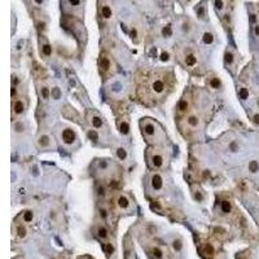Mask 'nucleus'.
<instances>
[{"label":"nucleus","mask_w":259,"mask_h":259,"mask_svg":"<svg viewBox=\"0 0 259 259\" xmlns=\"http://www.w3.org/2000/svg\"><path fill=\"white\" fill-rule=\"evenodd\" d=\"M166 80L163 79L162 77H157V78H154L153 80L150 82V86H149V88H150V91H152V93L153 95H162L163 92L166 91Z\"/></svg>","instance_id":"obj_1"},{"label":"nucleus","mask_w":259,"mask_h":259,"mask_svg":"<svg viewBox=\"0 0 259 259\" xmlns=\"http://www.w3.org/2000/svg\"><path fill=\"white\" fill-rule=\"evenodd\" d=\"M99 67H100V71L101 73H106L109 71V69L111 67V64H110V60L106 55H101L100 59H99Z\"/></svg>","instance_id":"obj_2"},{"label":"nucleus","mask_w":259,"mask_h":259,"mask_svg":"<svg viewBox=\"0 0 259 259\" xmlns=\"http://www.w3.org/2000/svg\"><path fill=\"white\" fill-rule=\"evenodd\" d=\"M152 187H153L154 189H157V191H160V189L163 187V179L160 174H154L153 176H152Z\"/></svg>","instance_id":"obj_3"},{"label":"nucleus","mask_w":259,"mask_h":259,"mask_svg":"<svg viewBox=\"0 0 259 259\" xmlns=\"http://www.w3.org/2000/svg\"><path fill=\"white\" fill-rule=\"evenodd\" d=\"M62 139H64V141H65L66 144H73V141L75 140V134H74V131L70 130V128L64 130V132H62Z\"/></svg>","instance_id":"obj_4"},{"label":"nucleus","mask_w":259,"mask_h":259,"mask_svg":"<svg viewBox=\"0 0 259 259\" xmlns=\"http://www.w3.org/2000/svg\"><path fill=\"white\" fill-rule=\"evenodd\" d=\"M118 206L121 207V209H127V207L130 206L128 198L126 197V196H119L118 197Z\"/></svg>","instance_id":"obj_5"},{"label":"nucleus","mask_w":259,"mask_h":259,"mask_svg":"<svg viewBox=\"0 0 259 259\" xmlns=\"http://www.w3.org/2000/svg\"><path fill=\"white\" fill-rule=\"evenodd\" d=\"M152 163H153L154 167H161L163 165V157L160 154H154L152 157Z\"/></svg>","instance_id":"obj_6"},{"label":"nucleus","mask_w":259,"mask_h":259,"mask_svg":"<svg viewBox=\"0 0 259 259\" xmlns=\"http://www.w3.org/2000/svg\"><path fill=\"white\" fill-rule=\"evenodd\" d=\"M23 103L21 100H18V101H16L14 103V105H13V110H14V113L16 114H22L23 113Z\"/></svg>","instance_id":"obj_7"},{"label":"nucleus","mask_w":259,"mask_h":259,"mask_svg":"<svg viewBox=\"0 0 259 259\" xmlns=\"http://www.w3.org/2000/svg\"><path fill=\"white\" fill-rule=\"evenodd\" d=\"M101 14H103V17L105 18V20H108V18L111 17V9L108 7V5H103V7H101Z\"/></svg>","instance_id":"obj_8"},{"label":"nucleus","mask_w":259,"mask_h":259,"mask_svg":"<svg viewBox=\"0 0 259 259\" xmlns=\"http://www.w3.org/2000/svg\"><path fill=\"white\" fill-rule=\"evenodd\" d=\"M144 132L147 135H154V132H156V127H154V124L153 123H147L144 126Z\"/></svg>","instance_id":"obj_9"},{"label":"nucleus","mask_w":259,"mask_h":259,"mask_svg":"<svg viewBox=\"0 0 259 259\" xmlns=\"http://www.w3.org/2000/svg\"><path fill=\"white\" fill-rule=\"evenodd\" d=\"M91 123H92V126L93 127H101L103 126V119H101L100 117H97V115H95V117H92L91 118Z\"/></svg>","instance_id":"obj_10"},{"label":"nucleus","mask_w":259,"mask_h":259,"mask_svg":"<svg viewBox=\"0 0 259 259\" xmlns=\"http://www.w3.org/2000/svg\"><path fill=\"white\" fill-rule=\"evenodd\" d=\"M222 211L224 212V214H228L229 211H231V209H232V206H231V202L229 201H222Z\"/></svg>","instance_id":"obj_11"},{"label":"nucleus","mask_w":259,"mask_h":259,"mask_svg":"<svg viewBox=\"0 0 259 259\" xmlns=\"http://www.w3.org/2000/svg\"><path fill=\"white\" fill-rule=\"evenodd\" d=\"M97 235H99L100 238H103V240L108 238V229H106L105 227H100L99 231H97Z\"/></svg>","instance_id":"obj_12"},{"label":"nucleus","mask_w":259,"mask_h":259,"mask_svg":"<svg viewBox=\"0 0 259 259\" xmlns=\"http://www.w3.org/2000/svg\"><path fill=\"white\" fill-rule=\"evenodd\" d=\"M38 143H39L40 147H48L49 145V137L47 135H43V136L39 137V141Z\"/></svg>","instance_id":"obj_13"},{"label":"nucleus","mask_w":259,"mask_h":259,"mask_svg":"<svg viewBox=\"0 0 259 259\" xmlns=\"http://www.w3.org/2000/svg\"><path fill=\"white\" fill-rule=\"evenodd\" d=\"M185 62H187V65L188 66H193L197 64V59H196V56L194 55H189L188 57L185 59Z\"/></svg>","instance_id":"obj_14"},{"label":"nucleus","mask_w":259,"mask_h":259,"mask_svg":"<svg viewBox=\"0 0 259 259\" xmlns=\"http://www.w3.org/2000/svg\"><path fill=\"white\" fill-rule=\"evenodd\" d=\"M119 130H121V132L123 135H127L130 132V124L127 122H122L121 126H119Z\"/></svg>","instance_id":"obj_15"},{"label":"nucleus","mask_w":259,"mask_h":259,"mask_svg":"<svg viewBox=\"0 0 259 259\" xmlns=\"http://www.w3.org/2000/svg\"><path fill=\"white\" fill-rule=\"evenodd\" d=\"M198 123H200V121H198V118H197V117L191 115V117L188 118V124H189V126H192V127H197Z\"/></svg>","instance_id":"obj_16"},{"label":"nucleus","mask_w":259,"mask_h":259,"mask_svg":"<svg viewBox=\"0 0 259 259\" xmlns=\"http://www.w3.org/2000/svg\"><path fill=\"white\" fill-rule=\"evenodd\" d=\"M34 219V214H33V211H30V210H27V211H25L23 212V220L25 222H31V220Z\"/></svg>","instance_id":"obj_17"},{"label":"nucleus","mask_w":259,"mask_h":259,"mask_svg":"<svg viewBox=\"0 0 259 259\" xmlns=\"http://www.w3.org/2000/svg\"><path fill=\"white\" fill-rule=\"evenodd\" d=\"M152 254H153V257H156L157 259H161L163 257V253L160 248H153L152 249Z\"/></svg>","instance_id":"obj_18"},{"label":"nucleus","mask_w":259,"mask_h":259,"mask_svg":"<svg viewBox=\"0 0 259 259\" xmlns=\"http://www.w3.org/2000/svg\"><path fill=\"white\" fill-rule=\"evenodd\" d=\"M17 236L20 238H23L25 236H26V229H25V227H22V225L17 227Z\"/></svg>","instance_id":"obj_19"},{"label":"nucleus","mask_w":259,"mask_h":259,"mask_svg":"<svg viewBox=\"0 0 259 259\" xmlns=\"http://www.w3.org/2000/svg\"><path fill=\"white\" fill-rule=\"evenodd\" d=\"M42 51H43V53L46 55V56H51V55H52V47H51L49 44H44V46L42 47Z\"/></svg>","instance_id":"obj_20"},{"label":"nucleus","mask_w":259,"mask_h":259,"mask_svg":"<svg viewBox=\"0 0 259 259\" xmlns=\"http://www.w3.org/2000/svg\"><path fill=\"white\" fill-rule=\"evenodd\" d=\"M204 42H205L206 44H211V43L214 42V36H212V34H210V33H205V34H204Z\"/></svg>","instance_id":"obj_21"},{"label":"nucleus","mask_w":259,"mask_h":259,"mask_svg":"<svg viewBox=\"0 0 259 259\" xmlns=\"http://www.w3.org/2000/svg\"><path fill=\"white\" fill-rule=\"evenodd\" d=\"M179 109L180 111H185L188 109V101L187 100H181L179 103Z\"/></svg>","instance_id":"obj_22"},{"label":"nucleus","mask_w":259,"mask_h":259,"mask_svg":"<svg viewBox=\"0 0 259 259\" xmlns=\"http://www.w3.org/2000/svg\"><path fill=\"white\" fill-rule=\"evenodd\" d=\"M88 137H90L91 140H93V141H96L97 139H99V135H97V132H96V131H93V130H90V131H88Z\"/></svg>","instance_id":"obj_23"},{"label":"nucleus","mask_w":259,"mask_h":259,"mask_svg":"<svg viewBox=\"0 0 259 259\" xmlns=\"http://www.w3.org/2000/svg\"><path fill=\"white\" fill-rule=\"evenodd\" d=\"M210 86H211L212 88H219V87H220V80H219L218 78H212V79L210 80Z\"/></svg>","instance_id":"obj_24"},{"label":"nucleus","mask_w":259,"mask_h":259,"mask_svg":"<svg viewBox=\"0 0 259 259\" xmlns=\"http://www.w3.org/2000/svg\"><path fill=\"white\" fill-rule=\"evenodd\" d=\"M117 154H118V157L121 160H124L126 157H127V153H126V150L123 149V148H119L118 150H117Z\"/></svg>","instance_id":"obj_25"},{"label":"nucleus","mask_w":259,"mask_h":259,"mask_svg":"<svg viewBox=\"0 0 259 259\" xmlns=\"http://www.w3.org/2000/svg\"><path fill=\"white\" fill-rule=\"evenodd\" d=\"M40 92H42V96H43L44 100H47L49 97V90H48V87H43Z\"/></svg>","instance_id":"obj_26"},{"label":"nucleus","mask_w":259,"mask_h":259,"mask_svg":"<svg viewBox=\"0 0 259 259\" xmlns=\"http://www.w3.org/2000/svg\"><path fill=\"white\" fill-rule=\"evenodd\" d=\"M224 57H225L224 60H225V62H227V64H229V65H231L232 62H233V55H232L231 52H227Z\"/></svg>","instance_id":"obj_27"},{"label":"nucleus","mask_w":259,"mask_h":259,"mask_svg":"<svg viewBox=\"0 0 259 259\" xmlns=\"http://www.w3.org/2000/svg\"><path fill=\"white\" fill-rule=\"evenodd\" d=\"M172 246H174V249H175L176 251H179V250L181 249L183 245H181V241H180V240H175V241L172 242Z\"/></svg>","instance_id":"obj_28"},{"label":"nucleus","mask_w":259,"mask_h":259,"mask_svg":"<svg viewBox=\"0 0 259 259\" xmlns=\"http://www.w3.org/2000/svg\"><path fill=\"white\" fill-rule=\"evenodd\" d=\"M205 253H206V254H209V255H212L214 254V249H212V246L210 244H207L205 246Z\"/></svg>","instance_id":"obj_29"},{"label":"nucleus","mask_w":259,"mask_h":259,"mask_svg":"<svg viewBox=\"0 0 259 259\" xmlns=\"http://www.w3.org/2000/svg\"><path fill=\"white\" fill-rule=\"evenodd\" d=\"M162 33H163V35H165V36H170V35H171V26H170V25H168V26H166L165 29L162 30Z\"/></svg>","instance_id":"obj_30"},{"label":"nucleus","mask_w":259,"mask_h":259,"mask_svg":"<svg viewBox=\"0 0 259 259\" xmlns=\"http://www.w3.org/2000/svg\"><path fill=\"white\" fill-rule=\"evenodd\" d=\"M257 170H258V163H257L255 161H253V162L250 163V171H251V172H255Z\"/></svg>","instance_id":"obj_31"},{"label":"nucleus","mask_w":259,"mask_h":259,"mask_svg":"<svg viewBox=\"0 0 259 259\" xmlns=\"http://www.w3.org/2000/svg\"><path fill=\"white\" fill-rule=\"evenodd\" d=\"M248 95L249 93H248V91H246V88H242V90L240 91V96H241V99H244V100L248 99Z\"/></svg>","instance_id":"obj_32"},{"label":"nucleus","mask_w":259,"mask_h":259,"mask_svg":"<svg viewBox=\"0 0 259 259\" xmlns=\"http://www.w3.org/2000/svg\"><path fill=\"white\" fill-rule=\"evenodd\" d=\"M105 250H106V253H108V254H111V253H113V246H111V244H106V245H105Z\"/></svg>","instance_id":"obj_33"},{"label":"nucleus","mask_w":259,"mask_h":259,"mask_svg":"<svg viewBox=\"0 0 259 259\" xmlns=\"http://www.w3.org/2000/svg\"><path fill=\"white\" fill-rule=\"evenodd\" d=\"M168 57H170V55H168L167 52H162V55H161V61H167Z\"/></svg>","instance_id":"obj_34"},{"label":"nucleus","mask_w":259,"mask_h":259,"mask_svg":"<svg viewBox=\"0 0 259 259\" xmlns=\"http://www.w3.org/2000/svg\"><path fill=\"white\" fill-rule=\"evenodd\" d=\"M14 128H16V131H17V132H21V131H23V124L18 122V123L16 124V127H14Z\"/></svg>","instance_id":"obj_35"},{"label":"nucleus","mask_w":259,"mask_h":259,"mask_svg":"<svg viewBox=\"0 0 259 259\" xmlns=\"http://www.w3.org/2000/svg\"><path fill=\"white\" fill-rule=\"evenodd\" d=\"M229 148H231L232 152H236V150H237V144H236V143H232V144L229 145Z\"/></svg>","instance_id":"obj_36"},{"label":"nucleus","mask_w":259,"mask_h":259,"mask_svg":"<svg viewBox=\"0 0 259 259\" xmlns=\"http://www.w3.org/2000/svg\"><path fill=\"white\" fill-rule=\"evenodd\" d=\"M69 3H70L71 5H79V4H80V2H79V0H70V2H69Z\"/></svg>","instance_id":"obj_37"},{"label":"nucleus","mask_w":259,"mask_h":259,"mask_svg":"<svg viewBox=\"0 0 259 259\" xmlns=\"http://www.w3.org/2000/svg\"><path fill=\"white\" fill-rule=\"evenodd\" d=\"M215 5H217L218 9H220V8L223 7V2H215Z\"/></svg>","instance_id":"obj_38"},{"label":"nucleus","mask_w":259,"mask_h":259,"mask_svg":"<svg viewBox=\"0 0 259 259\" xmlns=\"http://www.w3.org/2000/svg\"><path fill=\"white\" fill-rule=\"evenodd\" d=\"M106 166H108V163H106V162H101V163H100V167H101V168H105Z\"/></svg>","instance_id":"obj_39"},{"label":"nucleus","mask_w":259,"mask_h":259,"mask_svg":"<svg viewBox=\"0 0 259 259\" xmlns=\"http://www.w3.org/2000/svg\"><path fill=\"white\" fill-rule=\"evenodd\" d=\"M100 212H101V217H103V218H106V211H105V210H101Z\"/></svg>","instance_id":"obj_40"},{"label":"nucleus","mask_w":259,"mask_h":259,"mask_svg":"<svg viewBox=\"0 0 259 259\" xmlns=\"http://www.w3.org/2000/svg\"><path fill=\"white\" fill-rule=\"evenodd\" d=\"M254 122H255V123H259V115H258V114L254 115Z\"/></svg>","instance_id":"obj_41"},{"label":"nucleus","mask_w":259,"mask_h":259,"mask_svg":"<svg viewBox=\"0 0 259 259\" xmlns=\"http://www.w3.org/2000/svg\"><path fill=\"white\" fill-rule=\"evenodd\" d=\"M131 36H132V38L136 36V30H132V31H131Z\"/></svg>","instance_id":"obj_42"},{"label":"nucleus","mask_w":259,"mask_h":259,"mask_svg":"<svg viewBox=\"0 0 259 259\" xmlns=\"http://www.w3.org/2000/svg\"><path fill=\"white\" fill-rule=\"evenodd\" d=\"M10 95H12V96H14V95H16V88H14V87L12 88V92H10Z\"/></svg>","instance_id":"obj_43"},{"label":"nucleus","mask_w":259,"mask_h":259,"mask_svg":"<svg viewBox=\"0 0 259 259\" xmlns=\"http://www.w3.org/2000/svg\"><path fill=\"white\" fill-rule=\"evenodd\" d=\"M99 194H100V196H103V194H104V191H103V188H99Z\"/></svg>","instance_id":"obj_44"},{"label":"nucleus","mask_w":259,"mask_h":259,"mask_svg":"<svg viewBox=\"0 0 259 259\" xmlns=\"http://www.w3.org/2000/svg\"><path fill=\"white\" fill-rule=\"evenodd\" d=\"M196 198H198V200L201 201V200H202V196H201L200 193H197V194H196Z\"/></svg>","instance_id":"obj_45"},{"label":"nucleus","mask_w":259,"mask_h":259,"mask_svg":"<svg viewBox=\"0 0 259 259\" xmlns=\"http://www.w3.org/2000/svg\"><path fill=\"white\" fill-rule=\"evenodd\" d=\"M12 78H13V83H17V82H18V80H17V77H16V75H13V77H12Z\"/></svg>","instance_id":"obj_46"},{"label":"nucleus","mask_w":259,"mask_h":259,"mask_svg":"<svg viewBox=\"0 0 259 259\" xmlns=\"http://www.w3.org/2000/svg\"><path fill=\"white\" fill-rule=\"evenodd\" d=\"M255 34H257V35H259V26H257V27H255Z\"/></svg>","instance_id":"obj_47"},{"label":"nucleus","mask_w":259,"mask_h":259,"mask_svg":"<svg viewBox=\"0 0 259 259\" xmlns=\"http://www.w3.org/2000/svg\"><path fill=\"white\" fill-rule=\"evenodd\" d=\"M84 259H88V258H84Z\"/></svg>","instance_id":"obj_48"}]
</instances>
